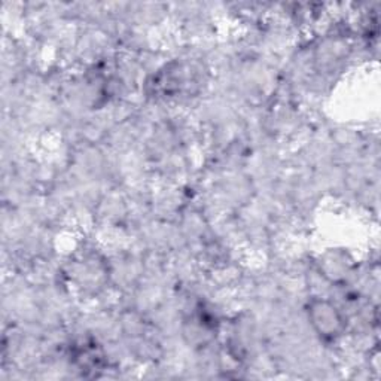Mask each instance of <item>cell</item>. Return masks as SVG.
<instances>
[{
  "mask_svg": "<svg viewBox=\"0 0 381 381\" xmlns=\"http://www.w3.org/2000/svg\"><path fill=\"white\" fill-rule=\"evenodd\" d=\"M313 322L317 325L319 331L324 335H335L341 325V319L335 309H328L326 304H322L319 309H313Z\"/></svg>",
  "mask_w": 381,
  "mask_h": 381,
  "instance_id": "6da1fadb",
  "label": "cell"
}]
</instances>
